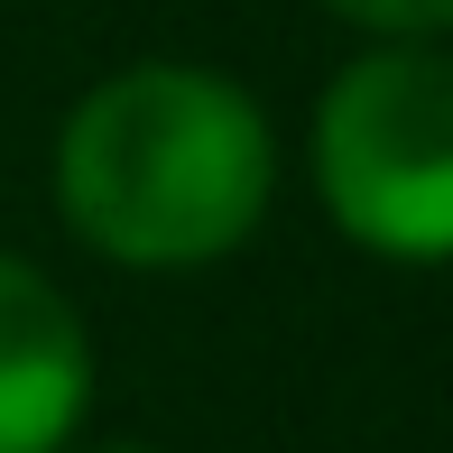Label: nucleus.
Wrapping results in <instances>:
<instances>
[{
    "label": "nucleus",
    "instance_id": "f257e3e1",
    "mask_svg": "<svg viewBox=\"0 0 453 453\" xmlns=\"http://www.w3.org/2000/svg\"><path fill=\"white\" fill-rule=\"evenodd\" d=\"M278 195V139L222 65H120L56 130V213L120 269H213Z\"/></svg>",
    "mask_w": 453,
    "mask_h": 453
},
{
    "label": "nucleus",
    "instance_id": "f03ea898",
    "mask_svg": "<svg viewBox=\"0 0 453 453\" xmlns=\"http://www.w3.org/2000/svg\"><path fill=\"white\" fill-rule=\"evenodd\" d=\"M315 195L334 232L370 259H453V56L435 37H380L324 84Z\"/></svg>",
    "mask_w": 453,
    "mask_h": 453
},
{
    "label": "nucleus",
    "instance_id": "7ed1b4c3",
    "mask_svg": "<svg viewBox=\"0 0 453 453\" xmlns=\"http://www.w3.org/2000/svg\"><path fill=\"white\" fill-rule=\"evenodd\" d=\"M93 407V334L47 269L0 250V453H65Z\"/></svg>",
    "mask_w": 453,
    "mask_h": 453
},
{
    "label": "nucleus",
    "instance_id": "20e7f679",
    "mask_svg": "<svg viewBox=\"0 0 453 453\" xmlns=\"http://www.w3.org/2000/svg\"><path fill=\"white\" fill-rule=\"evenodd\" d=\"M361 37H453V0H315Z\"/></svg>",
    "mask_w": 453,
    "mask_h": 453
},
{
    "label": "nucleus",
    "instance_id": "39448f33",
    "mask_svg": "<svg viewBox=\"0 0 453 453\" xmlns=\"http://www.w3.org/2000/svg\"><path fill=\"white\" fill-rule=\"evenodd\" d=\"M93 453H149V444H93Z\"/></svg>",
    "mask_w": 453,
    "mask_h": 453
}]
</instances>
